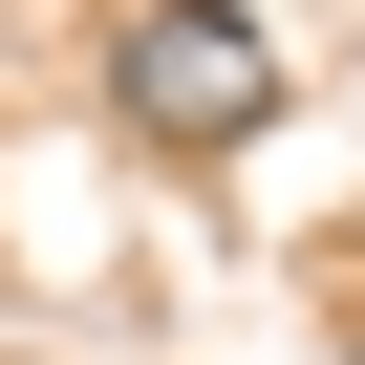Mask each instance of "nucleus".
<instances>
[{
	"label": "nucleus",
	"instance_id": "f257e3e1",
	"mask_svg": "<svg viewBox=\"0 0 365 365\" xmlns=\"http://www.w3.org/2000/svg\"><path fill=\"white\" fill-rule=\"evenodd\" d=\"M108 129H150V150H258L279 129V43L237 22V0H108Z\"/></svg>",
	"mask_w": 365,
	"mask_h": 365
}]
</instances>
